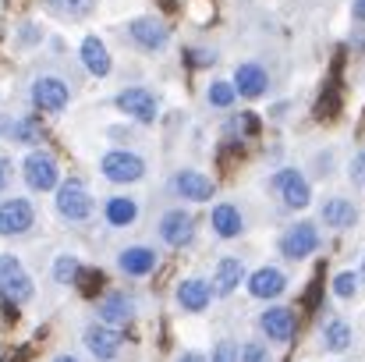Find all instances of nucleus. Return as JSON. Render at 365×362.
Here are the masks:
<instances>
[{"mask_svg":"<svg viewBox=\"0 0 365 362\" xmlns=\"http://www.w3.org/2000/svg\"><path fill=\"white\" fill-rule=\"evenodd\" d=\"M0 295L7 302H25L32 298V281L21 270V263L14 256H0Z\"/></svg>","mask_w":365,"mask_h":362,"instance_id":"f257e3e1","label":"nucleus"},{"mask_svg":"<svg viewBox=\"0 0 365 362\" xmlns=\"http://www.w3.org/2000/svg\"><path fill=\"white\" fill-rule=\"evenodd\" d=\"M57 210L68 217V221H86L93 213V196L78 185V181H68L61 192H57Z\"/></svg>","mask_w":365,"mask_h":362,"instance_id":"f03ea898","label":"nucleus"},{"mask_svg":"<svg viewBox=\"0 0 365 362\" xmlns=\"http://www.w3.org/2000/svg\"><path fill=\"white\" fill-rule=\"evenodd\" d=\"M25 181L36 192H50L57 185V164H53V156L50 153H32L25 160Z\"/></svg>","mask_w":365,"mask_h":362,"instance_id":"7ed1b4c3","label":"nucleus"},{"mask_svg":"<svg viewBox=\"0 0 365 362\" xmlns=\"http://www.w3.org/2000/svg\"><path fill=\"white\" fill-rule=\"evenodd\" d=\"M316 248H319V231H316L312 224H298V228H291V231L280 238V252H284L287 259L312 256Z\"/></svg>","mask_w":365,"mask_h":362,"instance_id":"20e7f679","label":"nucleus"},{"mask_svg":"<svg viewBox=\"0 0 365 362\" xmlns=\"http://www.w3.org/2000/svg\"><path fill=\"white\" fill-rule=\"evenodd\" d=\"M32 228V203L29 199H7L0 206V235H21Z\"/></svg>","mask_w":365,"mask_h":362,"instance_id":"39448f33","label":"nucleus"},{"mask_svg":"<svg viewBox=\"0 0 365 362\" xmlns=\"http://www.w3.org/2000/svg\"><path fill=\"white\" fill-rule=\"evenodd\" d=\"M103 174L110 181H138L145 174V164L135 153H107L103 156Z\"/></svg>","mask_w":365,"mask_h":362,"instance_id":"423d86ee","label":"nucleus"},{"mask_svg":"<svg viewBox=\"0 0 365 362\" xmlns=\"http://www.w3.org/2000/svg\"><path fill=\"white\" fill-rule=\"evenodd\" d=\"M68 96H71L68 86H64L61 79H53V75L39 79L36 89H32V100H36L39 111H64V107H68Z\"/></svg>","mask_w":365,"mask_h":362,"instance_id":"0eeeda50","label":"nucleus"},{"mask_svg":"<svg viewBox=\"0 0 365 362\" xmlns=\"http://www.w3.org/2000/svg\"><path fill=\"white\" fill-rule=\"evenodd\" d=\"M128 32H131V39L142 46V50H160L163 43H167V25L163 21H156V18H135L131 25H128Z\"/></svg>","mask_w":365,"mask_h":362,"instance_id":"6e6552de","label":"nucleus"},{"mask_svg":"<svg viewBox=\"0 0 365 362\" xmlns=\"http://www.w3.org/2000/svg\"><path fill=\"white\" fill-rule=\"evenodd\" d=\"M273 185L280 188V196H284V203H287V206H298V210H302V206H309V199H312L309 181H305L298 171H280Z\"/></svg>","mask_w":365,"mask_h":362,"instance_id":"1a4fd4ad","label":"nucleus"},{"mask_svg":"<svg viewBox=\"0 0 365 362\" xmlns=\"http://www.w3.org/2000/svg\"><path fill=\"white\" fill-rule=\"evenodd\" d=\"M118 107H121L124 114H131V118H138V121L156 118V96H153L149 89H124L121 96H118Z\"/></svg>","mask_w":365,"mask_h":362,"instance_id":"9d476101","label":"nucleus"},{"mask_svg":"<svg viewBox=\"0 0 365 362\" xmlns=\"http://www.w3.org/2000/svg\"><path fill=\"white\" fill-rule=\"evenodd\" d=\"M262 331H266L273 341H291L294 331H298V320H294L291 309L277 306V309H266V313H262Z\"/></svg>","mask_w":365,"mask_h":362,"instance_id":"9b49d317","label":"nucleus"},{"mask_svg":"<svg viewBox=\"0 0 365 362\" xmlns=\"http://www.w3.org/2000/svg\"><path fill=\"white\" fill-rule=\"evenodd\" d=\"M284 288H287V281H284V273H280L277 266H262V270H255V273L248 277V291H252L255 298H277Z\"/></svg>","mask_w":365,"mask_h":362,"instance_id":"f8f14e48","label":"nucleus"},{"mask_svg":"<svg viewBox=\"0 0 365 362\" xmlns=\"http://www.w3.org/2000/svg\"><path fill=\"white\" fill-rule=\"evenodd\" d=\"M121 341L124 338L118 331H110V327H89L86 331V345H89V352L96 359H114L121 352Z\"/></svg>","mask_w":365,"mask_h":362,"instance_id":"ddd939ff","label":"nucleus"},{"mask_svg":"<svg viewBox=\"0 0 365 362\" xmlns=\"http://www.w3.org/2000/svg\"><path fill=\"white\" fill-rule=\"evenodd\" d=\"M192 217L185 213V210H170L163 221H160V235H163V241L167 245H174V248H181L185 241L192 238Z\"/></svg>","mask_w":365,"mask_h":362,"instance_id":"4468645a","label":"nucleus"},{"mask_svg":"<svg viewBox=\"0 0 365 362\" xmlns=\"http://www.w3.org/2000/svg\"><path fill=\"white\" fill-rule=\"evenodd\" d=\"M174 188H178L185 199H195V203H206V199L213 196V181H210L206 174H199V171H181V174L174 178Z\"/></svg>","mask_w":365,"mask_h":362,"instance_id":"2eb2a0df","label":"nucleus"},{"mask_svg":"<svg viewBox=\"0 0 365 362\" xmlns=\"http://www.w3.org/2000/svg\"><path fill=\"white\" fill-rule=\"evenodd\" d=\"M235 89L242 96H262L266 93V71L259 64H238L235 71Z\"/></svg>","mask_w":365,"mask_h":362,"instance_id":"dca6fc26","label":"nucleus"},{"mask_svg":"<svg viewBox=\"0 0 365 362\" xmlns=\"http://www.w3.org/2000/svg\"><path fill=\"white\" fill-rule=\"evenodd\" d=\"M210 298H213V291H210L206 281H185V284L178 288V302H181L185 309H192V313H202V309L210 306Z\"/></svg>","mask_w":365,"mask_h":362,"instance_id":"f3484780","label":"nucleus"},{"mask_svg":"<svg viewBox=\"0 0 365 362\" xmlns=\"http://www.w3.org/2000/svg\"><path fill=\"white\" fill-rule=\"evenodd\" d=\"M82 61H86V68L93 71V75H107L110 71V54H107V46L96 39V36H89L86 43H82Z\"/></svg>","mask_w":365,"mask_h":362,"instance_id":"a211bd4d","label":"nucleus"},{"mask_svg":"<svg viewBox=\"0 0 365 362\" xmlns=\"http://www.w3.org/2000/svg\"><path fill=\"white\" fill-rule=\"evenodd\" d=\"M131 313H135V302L128 295H107L100 302V320H107V323H128Z\"/></svg>","mask_w":365,"mask_h":362,"instance_id":"6ab92c4d","label":"nucleus"},{"mask_svg":"<svg viewBox=\"0 0 365 362\" xmlns=\"http://www.w3.org/2000/svg\"><path fill=\"white\" fill-rule=\"evenodd\" d=\"M242 277H245V266H242V259H220L217 263V291L220 295H231L238 284H242Z\"/></svg>","mask_w":365,"mask_h":362,"instance_id":"aec40b11","label":"nucleus"},{"mask_svg":"<svg viewBox=\"0 0 365 362\" xmlns=\"http://www.w3.org/2000/svg\"><path fill=\"white\" fill-rule=\"evenodd\" d=\"M323 221H327V228H351L355 224V206L348 199H327Z\"/></svg>","mask_w":365,"mask_h":362,"instance_id":"412c9836","label":"nucleus"},{"mask_svg":"<svg viewBox=\"0 0 365 362\" xmlns=\"http://www.w3.org/2000/svg\"><path fill=\"white\" fill-rule=\"evenodd\" d=\"M153 266H156V252H149V248H128L121 256V270L131 273V277H142V273H149Z\"/></svg>","mask_w":365,"mask_h":362,"instance_id":"4be33fe9","label":"nucleus"},{"mask_svg":"<svg viewBox=\"0 0 365 362\" xmlns=\"http://www.w3.org/2000/svg\"><path fill=\"white\" fill-rule=\"evenodd\" d=\"M213 228H217L220 238H235V235H242V213L235 206H217L213 210Z\"/></svg>","mask_w":365,"mask_h":362,"instance_id":"5701e85b","label":"nucleus"},{"mask_svg":"<svg viewBox=\"0 0 365 362\" xmlns=\"http://www.w3.org/2000/svg\"><path fill=\"white\" fill-rule=\"evenodd\" d=\"M11 135H14V142H25V146L43 142V118L39 114H25L21 121L11 124Z\"/></svg>","mask_w":365,"mask_h":362,"instance_id":"b1692460","label":"nucleus"},{"mask_svg":"<svg viewBox=\"0 0 365 362\" xmlns=\"http://www.w3.org/2000/svg\"><path fill=\"white\" fill-rule=\"evenodd\" d=\"M46 11L57 18H86L93 11V0H46Z\"/></svg>","mask_w":365,"mask_h":362,"instance_id":"393cba45","label":"nucleus"},{"mask_svg":"<svg viewBox=\"0 0 365 362\" xmlns=\"http://www.w3.org/2000/svg\"><path fill=\"white\" fill-rule=\"evenodd\" d=\"M323 345H327L330 352H344V348L351 345V327H348L344 320L327 323V331H323Z\"/></svg>","mask_w":365,"mask_h":362,"instance_id":"a878e982","label":"nucleus"},{"mask_svg":"<svg viewBox=\"0 0 365 362\" xmlns=\"http://www.w3.org/2000/svg\"><path fill=\"white\" fill-rule=\"evenodd\" d=\"M135 217H138V206H135L131 199H121V196H118V199L107 203V221H110V224H121L124 228V224H131Z\"/></svg>","mask_w":365,"mask_h":362,"instance_id":"bb28decb","label":"nucleus"},{"mask_svg":"<svg viewBox=\"0 0 365 362\" xmlns=\"http://www.w3.org/2000/svg\"><path fill=\"white\" fill-rule=\"evenodd\" d=\"M235 93H238V89H235L231 82H213V86H210V104H213V107H231V104H235Z\"/></svg>","mask_w":365,"mask_h":362,"instance_id":"cd10ccee","label":"nucleus"},{"mask_svg":"<svg viewBox=\"0 0 365 362\" xmlns=\"http://www.w3.org/2000/svg\"><path fill=\"white\" fill-rule=\"evenodd\" d=\"M75 281H78L82 295H89V298L103 288V273H100V270H78V277H75Z\"/></svg>","mask_w":365,"mask_h":362,"instance_id":"c85d7f7f","label":"nucleus"},{"mask_svg":"<svg viewBox=\"0 0 365 362\" xmlns=\"http://www.w3.org/2000/svg\"><path fill=\"white\" fill-rule=\"evenodd\" d=\"M53 273H57V281H61V284H71V281L78 277V263H75L71 256H61V259H57V266H53Z\"/></svg>","mask_w":365,"mask_h":362,"instance_id":"c756f323","label":"nucleus"},{"mask_svg":"<svg viewBox=\"0 0 365 362\" xmlns=\"http://www.w3.org/2000/svg\"><path fill=\"white\" fill-rule=\"evenodd\" d=\"M355 288H359V277H355L351 270H344V273H337V277H334V291H337L341 298H351V295H355Z\"/></svg>","mask_w":365,"mask_h":362,"instance_id":"7c9ffc66","label":"nucleus"},{"mask_svg":"<svg viewBox=\"0 0 365 362\" xmlns=\"http://www.w3.org/2000/svg\"><path fill=\"white\" fill-rule=\"evenodd\" d=\"M242 362H269V352H266L259 341H248L242 348Z\"/></svg>","mask_w":365,"mask_h":362,"instance_id":"2f4dec72","label":"nucleus"},{"mask_svg":"<svg viewBox=\"0 0 365 362\" xmlns=\"http://www.w3.org/2000/svg\"><path fill=\"white\" fill-rule=\"evenodd\" d=\"M213 362H238V348H235V341H220V345H217V352H213Z\"/></svg>","mask_w":365,"mask_h":362,"instance_id":"473e14b6","label":"nucleus"},{"mask_svg":"<svg viewBox=\"0 0 365 362\" xmlns=\"http://www.w3.org/2000/svg\"><path fill=\"white\" fill-rule=\"evenodd\" d=\"M351 181H359V185H365V149L355 156V164H351Z\"/></svg>","mask_w":365,"mask_h":362,"instance_id":"72a5a7b5","label":"nucleus"},{"mask_svg":"<svg viewBox=\"0 0 365 362\" xmlns=\"http://www.w3.org/2000/svg\"><path fill=\"white\" fill-rule=\"evenodd\" d=\"M188 57H192V64H213V61H217V57L206 54V50H188Z\"/></svg>","mask_w":365,"mask_h":362,"instance_id":"f704fd0d","label":"nucleus"},{"mask_svg":"<svg viewBox=\"0 0 365 362\" xmlns=\"http://www.w3.org/2000/svg\"><path fill=\"white\" fill-rule=\"evenodd\" d=\"M7 181H11V164H7V160L0 156V192L7 188Z\"/></svg>","mask_w":365,"mask_h":362,"instance_id":"c9c22d12","label":"nucleus"},{"mask_svg":"<svg viewBox=\"0 0 365 362\" xmlns=\"http://www.w3.org/2000/svg\"><path fill=\"white\" fill-rule=\"evenodd\" d=\"M355 18L365 21V0H355Z\"/></svg>","mask_w":365,"mask_h":362,"instance_id":"e433bc0d","label":"nucleus"},{"mask_svg":"<svg viewBox=\"0 0 365 362\" xmlns=\"http://www.w3.org/2000/svg\"><path fill=\"white\" fill-rule=\"evenodd\" d=\"M181 362H206L199 352H188V356H181Z\"/></svg>","mask_w":365,"mask_h":362,"instance_id":"4c0bfd02","label":"nucleus"},{"mask_svg":"<svg viewBox=\"0 0 365 362\" xmlns=\"http://www.w3.org/2000/svg\"><path fill=\"white\" fill-rule=\"evenodd\" d=\"M160 4H163L167 11H174V7H178V0H160Z\"/></svg>","mask_w":365,"mask_h":362,"instance_id":"58836bf2","label":"nucleus"},{"mask_svg":"<svg viewBox=\"0 0 365 362\" xmlns=\"http://www.w3.org/2000/svg\"><path fill=\"white\" fill-rule=\"evenodd\" d=\"M57 362H78V359H71V356H61V359H57Z\"/></svg>","mask_w":365,"mask_h":362,"instance_id":"ea45409f","label":"nucleus"},{"mask_svg":"<svg viewBox=\"0 0 365 362\" xmlns=\"http://www.w3.org/2000/svg\"><path fill=\"white\" fill-rule=\"evenodd\" d=\"M362 277H365V263H362Z\"/></svg>","mask_w":365,"mask_h":362,"instance_id":"a19ab883","label":"nucleus"}]
</instances>
